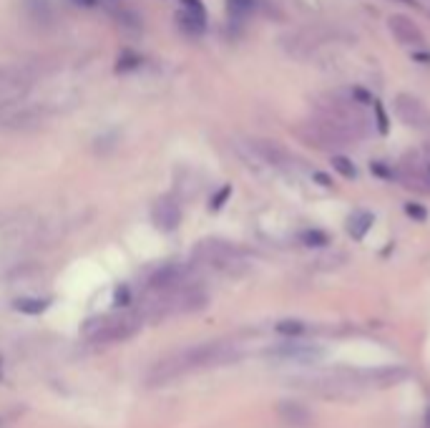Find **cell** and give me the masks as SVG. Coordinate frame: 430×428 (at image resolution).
<instances>
[{
    "label": "cell",
    "mask_w": 430,
    "mask_h": 428,
    "mask_svg": "<svg viewBox=\"0 0 430 428\" xmlns=\"http://www.w3.org/2000/svg\"><path fill=\"white\" fill-rule=\"evenodd\" d=\"M136 317L131 315H116V317H101L96 323H88L86 335L96 338V340H119V338L131 335L136 330Z\"/></svg>",
    "instance_id": "obj_1"
},
{
    "label": "cell",
    "mask_w": 430,
    "mask_h": 428,
    "mask_svg": "<svg viewBox=\"0 0 430 428\" xmlns=\"http://www.w3.org/2000/svg\"><path fill=\"white\" fill-rule=\"evenodd\" d=\"M154 222H156V227H159V230L174 232V230H176V224L181 222L179 205H174L169 197L159 199V202H156V207H154Z\"/></svg>",
    "instance_id": "obj_2"
},
{
    "label": "cell",
    "mask_w": 430,
    "mask_h": 428,
    "mask_svg": "<svg viewBox=\"0 0 430 428\" xmlns=\"http://www.w3.org/2000/svg\"><path fill=\"white\" fill-rule=\"evenodd\" d=\"M372 224V214H367V212H355L350 219H347V230H350V235H355V237H363L365 232L370 230Z\"/></svg>",
    "instance_id": "obj_3"
},
{
    "label": "cell",
    "mask_w": 430,
    "mask_h": 428,
    "mask_svg": "<svg viewBox=\"0 0 430 428\" xmlns=\"http://www.w3.org/2000/svg\"><path fill=\"white\" fill-rule=\"evenodd\" d=\"M15 308H18L20 312H28V315H38V312H43V310L48 308V303L46 300H26V297H23V300L15 303Z\"/></svg>",
    "instance_id": "obj_4"
},
{
    "label": "cell",
    "mask_w": 430,
    "mask_h": 428,
    "mask_svg": "<svg viewBox=\"0 0 430 428\" xmlns=\"http://www.w3.org/2000/svg\"><path fill=\"white\" fill-rule=\"evenodd\" d=\"M226 8H229V13L232 15L245 18L251 8H254V0H226Z\"/></svg>",
    "instance_id": "obj_5"
},
{
    "label": "cell",
    "mask_w": 430,
    "mask_h": 428,
    "mask_svg": "<svg viewBox=\"0 0 430 428\" xmlns=\"http://www.w3.org/2000/svg\"><path fill=\"white\" fill-rule=\"evenodd\" d=\"M332 166H335V169H338L345 179H355V174H358V171H355V166L350 164V159H345V157H335V159H332Z\"/></svg>",
    "instance_id": "obj_6"
},
{
    "label": "cell",
    "mask_w": 430,
    "mask_h": 428,
    "mask_svg": "<svg viewBox=\"0 0 430 428\" xmlns=\"http://www.w3.org/2000/svg\"><path fill=\"white\" fill-rule=\"evenodd\" d=\"M181 6H184V13L194 15L199 20H206V10L201 6V0H181Z\"/></svg>",
    "instance_id": "obj_7"
},
{
    "label": "cell",
    "mask_w": 430,
    "mask_h": 428,
    "mask_svg": "<svg viewBox=\"0 0 430 428\" xmlns=\"http://www.w3.org/2000/svg\"><path fill=\"white\" fill-rule=\"evenodd\" d=\"M405 212H408L411 217L425 219V209H420V207H417V205H408V207H405Z\"/></svg>",
    "instance_id": "obj_8"
},
{
    "label": "cell",
    "mask_w": 430,
    "mask_h": 428,
    "mask_svg": "<svg viewBox=\"0 0 430 428\" xmlns=\"http://www.w3.org/2000/svg\"><path fill=\"white\" fill-rule=\"evenodd\" d=\"M305 239H307V242H320V244H324V242H327V237H324L322 232H307V235H305Z\"/></svg>",
    "instance_id": "obj_9"
},
{
    "label": "cell",
    "mask_w": 430,
    "mask_h": 428,
    "mask_svg": "<svg viewBox=\"0 0 430 428\" xmlns=\"http://www.w3.org/2000/svg\"><path fill=\"white\" fill-rule=\"evenodd\" d=\"M76 3H81V6H96V0H76Z\"/></svg>",
    "instance_id": "obj_10"
},
{
    "label": "cell",
    "mask_w": 430,
    "mask_h": 428,
    "mask_svg": "<svg viewBox=\"0 0 430 428\" xmlns=\"http://www.w3.org/2000/svg\"><path fill=\"white\" fill-rule=\"evenodd\" d=\"M400 3H405V6H415V0H400Z\"/></svg>",
    "instance_id": "obj_11"
},
{
    "label": "cell",
    "mask_w": 430,
    "mask_h": 428,
    "mask_svg": "<svg viewBox=\"0 0 430 428\" xmlns=\"http://www.w3.org/2000/svg\"><path fill=\"white\" fill-rule=\"evenodd\" d=\"M0 368H3V360H0Z\"/></svg>",
    "instance_id": "obj_12"
}]
</instances>
